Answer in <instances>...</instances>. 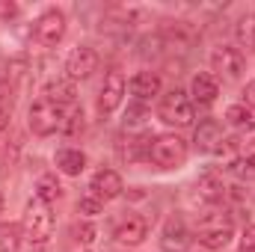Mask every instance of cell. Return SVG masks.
<instances>
[{
  "instance_id": "6da1fadb",
  "label": "cell",
  "mask_w": 255,
  "mask_h": 252,
  "mask_svg": "<svg viewBox=\"0 0 255 252\" xmlns=\"http://www.w3.org/2000/svg\"><path fill=\"white\" fill-rule=\"evenodd\" d=\"M51 229H54L51 208L42 199H30L27 208H24V238L30 241V247L45 250L48 247V238H51Z\"/></svg>"
},
{
  "instance_id": "7a4b0ae2",
  "label": "cell",
  "mask_w": 255,
  "mask_h": 252,
  "mask_svg": "<svg viewBox=\"0 0 255 252\" xmlns=\"http://www.w3.org/2000/svg\"><path fill=\"white\" fill-rule=\"evenodd\" d=\"M148 160L160 169H178L187 160V142L178 133H160L148 145Z\"/></svg>"
},
{
  "instance_id": "3957f363",
  "label": "cell",
  "mask_w": 255,
  "mask_h": 252,
  "mask_svg": "<svg viewBox=\"0 0 255 252\" xmlns=\"http://www.w3.org/2000/svg\"><path fill=\"white\" fill-rule=\"evenodd\" d=\"M157 116L166 122V125H175V127H187L193 125V101L187 98V92L181 89H172L160 98L157 104Z\"/></svg>"
},
{
  "instance_id": "277c9868",
  "label": "cell",
  "mask_w": 255,
  "mask_h": 252,
  "mask_svg": "<svg viewBox=\"0 0 255 252\" xmlns=\"http://www.w3.org/2000/svg\"><path fill=\"white\" fill-rule=\"evenodd\" d=\"M30 130L36 133V136H51L54 130H60L63 127V107L60 104H54V101H48V98H39V101H33V107H30Z\"/></svg>"
},
{
  "instance_id": "5b68a950",
  "label": "cell",
  "mask_w": 255,
  "mask_h": 252,
  "mask_svg": "<svg viewBox=\"0 0 255 252\" xmlns=\"http://www.w3.org/2000/svg\"><path fill=\"white\" fill-rule=\"evenodd\" d=\"M33 36H36L39 45L54 48L57 42H63V36H65V15L60 9H45L36 18V24H33Z\"/></svg>"
},
{
  "instance_id": "8992f818",
  "label": "cell",
  "mask_w": 255,
  "mask_h": 252,
  "mask_svg": "<svg viewBox=\"0 0 255 252\" xmlns=\"http://www.w3.org/2000/svg\"><path fill=\"white\" fill-rule=\"evenodd\" d=\"M196 238H199V244H202L205 250H226V247L232 244L235 232H232V223H229V220H223V217H208V220H202Z\"/></svg>"
},
{
  "instance_id": "52a82bcc",
  "label": "cell",
  "mask_w": 255,
  "mask_h": 252,
  "mask_svg": "<svg viewBox=\"0 0 255 252\" xmlns=\"http://www.w3.org/2000/svg\"><path fill=\"white\" fill-rule=\"evenodd\" d=\"M211 68L217 74H223L226 80H238L247 68V60H244V51L241 48H232V45H220L214 48L211 54Z\"/></svg>"
},
{
  "instance_id": "ba28073f",
  "label": "cell",
  "mask_w": 255,
  "mask_h": 252,
  "mask_svg": "<svg viewBox=\"0 0 255 252\" xmlns=\"http://www.w3.org/2000/svg\"><path fill=\"white\" fill-rule=\"evenodd\" d=\"M95 68H98V54H95L92 48L80 45V48H74V51L68 54V60H65V77L77 83V80L92 77Z\"/></svg>"
},
{
  "instance_id": "9c48e42d",
  "label": "cell",
  "mask_w": 255,
  "mask_h": 252,
  "mask_svg": "<svg viewBox=\"0 0 255 252\" xmlns=\"http://www.w3.org/2000/svg\"><path fill=\"white\" fill-rule=\"evenodd\" d=\"M122 101H125V77H122V71H110L104 77V86H101V95H98V110L113 113V110H119Z\"/></svg>"
},
{
  "instance_id": "30bf717a",
  "label": "cell",
  "mask_w": 255,
  "mask_h": 252,
  "mask_svg": "<svg viewBox=\"0 0 255 252\" xmlns=\"http://www.w3.org/2000/svg\"><path fill=\"white\" fill-rule=\"evenodd\" d=\"M122 175L119 172H113V169H98L95 175H92V184H89V193L92 196H98L101 202H110V199H119L122 196Z\"/></svg>"
},
{
  "instance_id": "8fae6325",
  "label": "cell",
  "mask_w": 255,
  "mask_h": 252,
  "mask_svg": "<svg viewBox=\"0 0 255 252\" xmlns=\"http://www.w3.org/2000/svg\"><path fill=\"white\" fill-rule=\"evenodd\" d=\"M163 250L166 252H184L190 247V232H187V226H184V220L181 217H169L166 220V226H163Z\"/></svg>"
},
{
  "instance_id": "7c38bea8",
  "label": "cell",
  "mask_w": 255,
  "mask_h": 252,
  "mask_svg": "<svg viewBox=\"0 0 255 252\" xmlns=\"http://www.w3.org/2000/svg\"><path fill=\"white\" fill-rule=\"evenodd\" d=\"M193 142H196L199 151H217L223 145V125L217 119H202L199 127H196Z\"/></svg>"
},
{
  "instance_id": "4fadbf2b",
  "label": "cell",
  "mask_w": 255,
  "mask_h": 252,
  "mask_svg": "<svg viewBox=\"0 0 255 252\" xmlns=\"http://www.w3.org/2000/svg\"><path fill=\"white\" fill-rule=\"evenodd\" d=\"M148 235V223L142 217H125L119 226H116V241L119 244H128V247H136L142 244Z\"/></svg>"
},
{
  "instance_id": "5bb4252c",
  "label": "cell",
  "mask_w": 255,
  "mask_h": 252,
  "mask_svg": "<svg viewBox=\"0 0 255 252\" xmlns=\"http://www.w3.org/2000/svg\"><path fill=\"white\" fill-rule=\"evenodd\" d=\"M190 92H193V101H199V104H214L217 95H220V83H217L214 74L199 71L190 83Z\"/></svg>"
},
{
  "instance_id": "9a60e30c",
  "label": "cell",
  "mask_w": 255,
  "mask_h": 252,
  "mask_svg": "<svg viewBox=\"0 0 255 252\" xmlns=\"http://www.w3.org/2000/svg\"><path fill=\"white\" fill-rule=\"evenodd\" d=\"M130 92L139 98V101H148L154 95H160V77L154 71H139L130 77Z\"/></svg>"
},
{
  "instance_id": "2e32d148",
  "label": "cell",
  "mask_w": 255,
  "mask_h": 252,
  "mask_svg": "<svg viewBox=\"0 0 255 252\" xmlns=\"http://www.w3.org/2000/svg\"><path fill=\"white\" fill-rule=\"evenodd\" d=\"M42 98H48V101H54V104H74V98H77V89H74V80H51L48 86H45V95Z\"/></svg>"
},
{
  "instance_id": "e0dca14e",
  "label": "cell",
  "mask_w": 255,
  "mask_h": 252,
  "mask_svg": "<svg viewBox=\"0 0 255 252\" xmlns=\"http://www.w3.org/2000/svg\"><path fill=\"white\" fill-rule=\"evenodd\" d=\"M57 169L65 175H80L86 169V154L80 148H60L57 151Z\"/></svg>"
},
{
  "instance_id": "ac0fdd59",
  "label": "cell",
  "mask_w": 255,
  "mask_h": 252,
  "mask_svg": "<svg viewBox=\"0 0 255 252\" xmlns=\"http://www.w3.org/2000/svg\"><path fill=\"white\" fill-rule=\"evenodd\" d=\"M196 193H199V199H205V202H220L223 196H226V187H223V178H217L214 172H205V175H199V181H196Z\"/></svg>"
},
{
  "instance_id": "d6986e66",
  "label": "cell",
  "mask_w": 255,
  "mask_h": 252,
  "mask_svg": "<svg viewBox=\"0 0 255 252\" xmlns=\"http://www.w3.org/2000/svg\"><path fill=\"white\" fill-rule=\"evenodd\" d=\"M235 39L241 48L255 51V15H244L238 24H235Z\"/></svg>"
},
{
  "instance_id": "ffe728a7",
  "label": "cell",
  "mask_w": 255,
  "mask_h": 252,
  "mask_svg": "<svg viewBox=\"0 0 255 252\" xmlns=\"http://www.w3.org/2000/svg\"><path fill=\"white\" fill-rule=\"evenodd\" d=\"M148 145H151L148 136H128V145L119 148V154H122L125 160H139L142 154L148 157Z\"/></svg>"
},
{
  "instance_id": "44dd1931",
  "label": "cell",
  "mask_w": 255,
  "mask_h": 252,
  "mask_svg": "<svg viewBox=\"0 0 255 252\" xmlns=\"http://www.w3.org/2000/svg\"><path fill=\"white\" fill-rule=\"evenodd\" d=\"M60 196H63V187L57 184L54 175H42V178H39V184H36V199H42L45 205H51V202L60 199Z\"/></svg>"
},
{
  "instance_id": "7402d4cb",
  "label": "cell",
  "mask_w": 255,
  "mask_h": 252,
  "mask_svg": "<svg viewBox=\"0 0 255 252\" xmlns=\"http://www.w3.org/2000/svg\"><path fill=\"white\" fill-rule=\"evenodd\" d=\"M226 119H229V125H235V127H253L255 125V113L247 104H232L226 110Z\"/></svg>"
},
{
  "instance_id": "603a6c76",
  "label": "cell",
  "mask_w": 255,
  "mask_h": 252,
  "mask_svg": "<svg viewBox=\"0 0 255 252\" xmlns=\"http://www.w3.org/2000/svg\"><path fill=\"white\" fill-rule=\"evenodd\" d=\"M21 250V229L18 226H0V252Z\"/></svg>"
},
{
  "instance_id": "cb8c5ba5",
  "label": "cell",
  "mask_w": 255,
  "mask_h": 252,
  "mask_svg": "<svg viewBox=\"0 0 255 252\" xmlns=\"http://www.w3.org/2000/svg\"><path fill=\"white\" fill-rule=\"evenodd\" d=\"M63 133H68V136H74V133H80L83 130V110H71V113H65V119H63V127H60Z\"/></svg>"
},
{
  "instance_id": "d4e9b609",
  "label": "cell",
  "mask_w": 255,
  "mask_h": 252,
  "mask_svg": "<svg viewBox=\"0 0 255 252\" xmlns=\"http://www.w3.org/2000/svg\"><path fill=\"white\" fill-rule=\"evenodd\" d=\"M101 208H104V202H101L98 196H92V193H86V196L77 202V211H80V214H86V217H92V214H101Z\"/></svg>"
},
{
  "instance_id": "484cf974",
  "label": "cell",
  "mask_w": 255,
  "mask_h": 252,
  "mask_svg": "<svg viewBox=\"0 0 255 252\" xmlns=\"http://www.w3.org/2000/svg\"><path fill=\"white\" fill-rule=\"evenodd\" d=\"M74 235H77V241H80V244L92 247V244H95V238H98V229H95V226H89V223H83V226H77V229H74Z\"/></svg>"
},
{
  "instance_id": "4316f807",
  "label": "cell",
  "mask_w": 255,
  "mask_h": 252,
  "mask_svg": "<svg viewBox=\"0 0 255 252\" xmlns=\"http://www.w3.org/2000/svg\"><path fill=\"white\" fill-rule=\"evenodd\" d=\"M241 252H255V226L244 229V238H241Z\"/></svg>"
},
{
  "instance_id": "83f0119b",
  "label": "cell",
  "mask_w": 255,
  "mask_h": 252,
  "mask_svg": "<svg viewBox=\"0 0 255 252\" xmlns=\"http://www.w3.org/2000/svg\"><path fill=\"white\" fill-rule=\"evenodd\" d=\"M18 12H21V6H18V3H12V0H0V18H3V21L15 18Z\"/></svg>"
},
{
  "instance_id": "f1b7e54d",
  "label": "cell",
  "mask_w": 255,
  "mask_h": 252,
  "mask_svg": "<svg viewBox=\"0 0 255 252\" xmlns=\"http://www.w3.org/2000/svg\"><path fill=\"white\" fill-rule=\"evenodd\" d=\"M241 157H244V163H247V166H253V169H255V139H250V142H244V145H241Z\"/></svg>"
},
{
  "instance_id": "f546056e",
  "label": "cell",
  "mask_w": 255,
  "mask_h": 252,
  "mask_svg": "<svg viewBox=\"0 0 255 252\" xmlns=\"http://www.w3.org/2000/svg\"><path fill=\"white\" fill-rule=\"evenodd\" d=\"M244 95H247V107L255 110V80L253 83H247V92H244Z\"/></svg>"
},
{
  "instance_id": "4dcf8cb0",
  "label": "cell",
  "mask_w": 255,
  "mask_h": 252,
  "mask_svg": "<svg viewBox=\"0 0 255 252\" xmlns=\"http://www.w3.org/2000/svg\"><path fill=\"white\" fill-rule=\"evenodd\" d=\"M128 116H130V119H128L130 125H139V122H142V116H145V110H142V107H133Z\"/></svg>"
},
{
  "instance_id": "1f68e13d",
  "label": "cell",
  "mask_w": 255,
  "mask_h": 252,
  "mask_svg": "<svg viewBox=\"0 0 255 252\" xmlns=\"http://www.w3.org/2000/svg\"><path fill=\"white\" fill-rule=\"evenodd\" d=\"M9 95H12V86L6 80H0V110H3V101H9Z\"/></svg>"
},
{
  "instance_id": "d6a6232c",
  "label": "cell",
  "mask_w": 255,
  "mask_h": 252,
  "mask_svg": "<svg viewBox=\"0 0 255 252\" xmlns=\"http://www.w3.org/2000/svg\"><path fill=\"white\" fill-rule=\"evenodd\" d=\"M6 125H9V113H6V110H0V130H3Z\"/></svg>"
}]
</instances>
